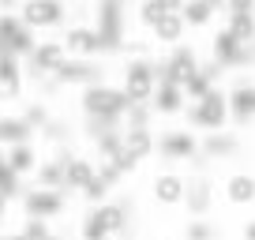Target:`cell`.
Listing matches in <instances>:
<instances>
[{"label":"cell","mask_w":255,"mask_h":240,"mask_svg":"<svg viewBox=\"0 0 255 240\" xmlns=\"http://www.w3.org/2000/svg\"><path fill=\"white\" fill-rule=\"evenodd\" d=\"M98 45L102 53H124V34H128V15H124V0H98L94 4V23Z\"/></svg>","instance_id":"obj_1"},{"label":"cell","mask_w":255,"mask_h":240,"mask_svg":"<svg viewBox=\"0 0 255 240\" xmlns=\"http://www.w3.org/2000/svg\"><path fill=\"white\" fill-rule=\"evenodd\" d=\"M188 131H203V135H210V131H225L229 128V98H225L222 87H214L207 98H199V102H188Z\"/></svg>","instance_id":"obj_2"},{"label":"cell","mask_w":255,"mask_h":240,"mask_svg":"<svg viewBox=\"0 0 255 240\" xmlns=\"http://www.w3.org/2000/svg\"><path fill=\"white\" fill-rule=\"evenodd\" d=\"M128 98H124V90L120 87H113V83H94V87H87L79 94V109L87 113L90 120H124V113H128Z\"/></svg>","instance_id":"obj_3"},{"label":"cell","mask_w":255,"mask_h":240,"mask_svg":"<svg viewBox=\"0 0 255 240\" xmlns=\"http://www.w3.org/2000/svg\"><path fill=\"white\" fill-rule=\"evenodd\" d=\"M154 87H158V79H154V60H150V56H128L124 83H120L124 98L131 105H150Z\"/></svg>","instance_id":"obj_4"},{"label":"cell","mask_w":255,"mask_h":240,"mask_svg":"<svg viewBox=\"0 0 255 240\" xmlns=\"http://www.w3.org/2000/svg\"><path fill=\"white\" fill-rule=\"evenodd\" d=\"M154 154L169 165H180V161H195L199 158V139L188 128H165L154 135Z\"/></svg>","instance_id":"obj_5"},{"label":"cell","mask_w":255,"mask_h":240,"mask_svg":"<svg viewBox=\"0 0 255 240\" xmlns=\"http://www.w3.org/2000/svg\"><path fill=\"white\" fill-rule=\"evenodd\" d=\"M94 83H105V68L102 64H94V60H64L60 68L53 72V79H45L41 87H79V90H87V87H94Z\"/></svg>","instance_id":"obj_6"},{"label":"cell","mask_w":255,"mask_h":240,"mask_svg":"<svg viewBox=\"0 0 255 240\" xmlns=\"http://www.w3.org/2000/svg\"><path fill=\"white\" fill-rule=\"evenodd\" d=\"M19 19L26 23V30H56L68 19V8H64V0H23Z\"/></svg>","instance_id":"obj_7"},{"label":"cell","mask_w":255,"mask_h":240,"mask_svg":"<svg viewBox=\"0 0 255 240\" xmlns=\"http://www.w3.org/2000/svg\"><path fill=\"white\" fill-rule=\"evenodd\" d=\"M19 203H23V218H41V222H49V218H60L64 207H68V199H64V192H53V188H23V195H19Z\"/></svg>","instance_id":"obj_8"},{"label":"cell","mask_w":255,"mask_h":240,"mask_svg":"<svg viewBox=\"0 0 255 240\" xmlns=\"http://www.w3.org/2000/svg\"><path fill=\"white\" fill-rule=\"evenodd\" d=\"M0 41H4V49H8L11 56H30L34 45H38V38H34V30H26V23L19 19V11H0Z\"/></svg>","instance_id":"obj_9"},{"label":"cell","mask_w":255,"mask_h":240,"mask_svg":"<svg viewBox=\"0 0 255 240\" xmlns=\"http://www.w3.org/2000/svg\"><path fill=\"white\" fill-rule=\"evenodd\" d=\"M218 192H214V180H210L207 173H191L184 176V203L180 207H188L191 218H207L210 207H214Z\"/></svg>","instance_id":"obj_10"},{"label":"cell","mask_w":255,"mask_h":240,"mask_svg":"<svg viewBox=\"0 0 255 240\" xmlns=\"http://www.w3.org/2000/svg\"><path fill=\"white\" fill-rule=\"evenodd\" d=\"M64 53L72 56V60H94V56H102V45H98V30L90 23H75L64 30L60 38Z\"/></svg>","instance_id":"obj_11"},{"label":"cell","mask_w":255,"mask_h":240,"mask_svg":"<svg viewBox=\"0 0 255 240\" xmlns=\"http://www.w3.org/2000/svg\"><path fill=\"white\" fill-rule=\"evenodd\" d=\"M161 68H165V75L161 79H169V83H176V87L184 90V83L191 79V75L199 72V53L184 41V45H176L169 56H161Z\"/></svg>","instance_id":"obj_12"},{"label":"cell","mask_w":255,"mask_h":240,"mask_svg":"<svg viewBox=\"0 0 255 240\" xmlns=\"http://www.w3.org/2000/svg\"><path fill=\"white\" fill-rule=\"evenodd\" d=\"M225 98H229V120L248 128L255 120V83L252 79H237L233 90H225Z\"/></svg>","instance_id":"obj_13"},{"label":"cell","mask_w":255,"mask_h":240,"mask_svg":"<svg viewBox=\"0 0 255 240\" xmlns=\"http://www.w3.org/2000/svg\"><path fill=\"white\" fill-rule=\"evenodd\" d=\"M150 195L158 207L173 210L184 203V173H176V169H165V173H154L150 180Z\"/></svg>","instance_id":"obj_14"},{"label":"cell","mask_w":255,"mask_h":240,"mask_svg":"<svg viewBox=\"0 0 255 240\" xmlns=\"http://www.w3.org/2000/svg\"><path fill=\"white\" fill-rule=\"evenodd\" d=\"M150 109H154V117H180V113L188 109V98H184V90L176 87V83L161 79L158 87H154Z\"/></svg>","instance_id":"obj_15"},{"label":"cell","mask_w":255,"mask_h":240,"mask_svg":"<svg viewBox=\"0 0 255 240\" xmlns=\"http://www.w3.org/2000/svg\"><path fill=\"white\" fill-rule=\"evenodd\" d=\"M237 150H240V139H237V131H229V128L210 131V135L199 139V158H207V161H225Z\"/></svg>","instance_id":"obj_16"},{"label":"cell","mask_w":255,"mask_h":240,"mask_svg":"<svg viewBox=\"0 0 255 240\" xmlns=\"http://www.w3.org/2000/svg\"><path fill=\"white\" fill-rule=\"evenodd\" d=\"M222 195L225 203H233V207H252L255 203V173H229L222 184Z\"/></svg>","instance_id":"obj_17"},{"label":"cell","mask_w":255,"mask_h":240,"mask_svg":"<svg viewBox=\"0 0 255 240\" xmlns=\"http://www.w3.org/2000/svg\"><path fill=\"white\" fill-rule=\"evenodd\" d=\"M23 143H34V128L19 113H0V146L11 150V146H23Z\"/></svg>","instance_id":"obj_18"},{"label":"cell","mask_w":255,"mask_h":240,"mask_svg":"<svg viewBox=\"0 0 255 240\" xmlns=\"http://www.w3.org/2000/svg\"><path fill=\"white\" fill-rule=\"evenodd\" d=\"M120 146H124V154H131L135 161H146V158H154V131L124 128L120 131Z\"/></svg>","instance_id":"obj_19"},{"label":"cell","mask_w":255,"mask_h":240,"mask_svg":"<svg viewBox=\"0 0 255 240\" xmlns=\"http://www.w3.org/2000/svg\"><path fill=\"white\" fill-rule=\"evenodd\" d=\"M90 180H94V161L75 154V158L64 165V192H83Z\"/></svg>","instance_id":"obj_20"},{"label":"cell","mask_w":255,"mask_h":240,"mask_svg":"<svg viewBox=\"0 0 255 240\" xmlns=\"http://www.w3.org/2000/svg\"><path fill=\"white\" fill-rule=\"evenodd\" d=\"M184 34H188V26H184V19H180V15H161V19H158V26L150 30V41L176 49V45H184Z\"/></svg>","instance_id":"obj_21"},{"label":"cell","mask_w":255,"mask_h":240,"mask_svg":"<svg viewBox=\"0 0 255 240\" xmlns=\"http://www.w3.org/2000/svg\"><path fill=\"white\" fill-rule=\"evenodd\" d=\"M4 158H8V169L15 176H30L34 169H38V150H34V143H23V146H11V150H4Z\"/></svg>","instance_id":"obj_22"},{"label":"cell","mask_w":255,"mask_h":240,"mask_svg":"<svg viewBox=\"0 0 255 240\" xmlns=\"http://www.w3.org/2000/svg\"><path fill=\"white\" fill-rule=\"evenodd\" d=\"M64 165H68V161H60V158H45V161H38V169H34V176H38V188H53V192H64Z\"/></svg>","instance_id":"obj_23"},{"label":"cell","mask_w":255,"mask_h":240,"mask_svg":"<svg viewBox=\"0 0 255 240\" xmlns=\"http://www.w3.org/2000/svg\"><path fill=\"white\" fill-rule=\"evenodd\" d=\"M180 19L188 30H203V26H210V19H214V11L203 4V0H184V8H180Z\"/></svg>","instance_id":"obj_24"},{"label":"cell","mask_w":255,"mask_h":240,"mask_svg":"<svg viewBox=\"0 0 255 240\" xmlns=\"http://www.w3.org/2000/svg\"><path fill=\"white\" fill-rule=\"evenodd\" d=\"M184 240H222V229L210 218H188L184 222Z\"/></svg>","instance_id":"obj_25"},{"label":"cell","mask_w":255,"mask_h":240,"mask_svg":"<svg viewBox=\"0 0 255 240\" xmlns=\"http://www.w3.org/2000/svg\"><path fill=\"white\" fill-rule=\"evenodd\" d=\"M225 30H229L240 45H252V41H255V15H229Z\"/></svg>","instance_id":"obj_26"},{"label":"cell","mask_w":255,"mask_h":240,"mask_svg":"<svg viewBox=\"0 0 255 240\" xmlns=\"http://www.w3.org/2000/svg\"><path fill=\"white\" fill-rule=\"evenodd\" d=\"M150 120H154L150 105H128L124 120H120V131H124V128H146V131H150Z\"/></svg>","instance_id":"obj_27"},{"label":"cell","mask_w":255,"mask_h":240,"mask_svg":"<svg viewBox=\"0 0 255 240\" xmlns=\"http://www.w3.org/2000/svg\"><path fill=\"white\" fill-rule=\"evenodd\" d=\"M161 15H165V11L158 8V0H135V19H139V26H146V30H154Z\"/></svg>","instance_id":"obj_28"},{"label":"cell","mask_w":255,"mask_h":240,"mask_svg":"<svg viewBox=\"0 0 255 240\" xmlns=\"http://www.w3.org/2000/svg\"><path fill=\"white\" fill-rule=\"evenodd\" d=\"M79 237L83 240H109V233H105V225H102V218L94 214V207L83 214V225H79Z\"/></svg>","instance_id":"obj_29"},{"label":"cell","mask_w":255,"mask_h":240,"mask_svg":"<svg viewBox=\"0 0 255 240\" xmlns=\"http://www.w3.org/2000/svg\"><path fill=\"white\" fill-rule=\"evenodd\" d=\"M109 192H113V188H109V184H105V180H102V176L94 173V180H90V184L83 188L79 195H83V199L90 203V207H102V203H109Z\"/></svg>","instance_id":"obj_30"},{"label":"cell","mask_w":255,"mask_h":240,"mask_svg":"<svg viewBox=\"0 0 255 240\" xmlns=\"http://www.w3.org/2000/svg\"><path fill=\"white\" fill-rule=\"evenodd\" d=\"M0 195L8 203H15L19 195H23V176H15L11 169H4V173H0Z\"/></svg>","instance_id":"obj_31"},{"label":"cell","mask_w":255,"mask_h":240,"mask_svg":"<svg viewBox=\"0 0 255 240\" xmlns=\"http://www.w3.org/2000/svg\"><path fill=\"white\" fill-rule=\"evenodd\" d=\"M19 117H23L26 124H30V128H34V131H41V128H45V124H49V120H53V117H49V109H45V105H41V102H30V105H26L23 113H19Z\"/></svg>","instance_id":"obj_32"},{"label":"cell","mask_w":255,"mask_h":240,"mask_svg":"<svg viewBox=\"0 0 255 240\" xmlns=\"http://www.w3.org/2000/svg\"><path fill=\"white\" fill-rule=\"evenodd\" d=\"M19 233H23L26 240H45L49 233H53V225L41 222V218H23V229H19Z\"/></svg>","instance_id":"obj_33"},{"label":"cell","mask_w":255,"mask_h":240,"mask_svg":"<svg viewBox=\"0 0 255 240\" xmlns=\"http://www.w3.org/2000/svg\"><path fill=\"white\" fill-rule=\"evenodd\" d=\"M41 135L49 139V143H56V146H64V139H68V124L64 120H49L45 128H41Z\"/></svg>","instance_id":"obj_34"},{"label":"cell","mask_w":255,"mask_h":240,"mask_svg":"<svg viewBox=\"0 0 255 240\" xmlns=\"http://www.w3.org/2000/svg\"><path fill=\"white\" fill-rule=\"evenodd\" d=\"M229 15H255V0H225Z\"/></svg>","instance_id":"obj_35"},{"label":"cell","mask_w":255,"mask_h":240,"mask_svg":"<svg viewBox=\"0 0 255 240\" xmlns=\"http://www.w3.org/2000/svg\"><path fill=\"white\" fill-rule=\"evenodd\" d=\"M15 98H23V83L0 79V102H15Z\"/></svg>","instance_id":"obj_36"},{"label":"cell","mask_w":255,"mask_h":240,"mask_svg":"<svg viewBox=\"0 0 255 240\" xmlns=\"http://www.w3.org/2000/svg\"><path fill=\"white\" fill-rule=\"evenodd\" d=\"M158 8L165 11V15H180V8H184V0H158Z\"/></svg>","instance_id":"obj_37"},{"label":"cell","mask_w":255,"mask_h":240,"mask_svg":"<svg viewBox=\"0 0 255 240\" xmlns=\"http://www.w3.org/2000/svg\"><path fill=\"white\" fill-rule=\"evenodd\" d=\"M8 214H11V203H8V199H4V195H0V225L8 222Z\"/></svg>","instance_id":"obj_38"},{"label":"cell","mask_w":255,"mask_h":240,"mask_svg":"<svg viewBox=\"0 0 255 240\" xmlns=\"http://www.w3.org/2000/svg\"><path fill=\"white\" fill-rule=\"evenodd\" d=\"M19 4L23 0H0V11H19Z\"/></svg>","instance_id":"obj_39"},{"label":"cell","mask_w":255,"mask_h":240,"mask_svg":"<svg viewBox=\"0 0 255 240\" xmlns=\"http://www.w3.org/2000/svg\"><path fill=\"white\" fill-rule=\"evenodd\" d=\"M244 240H255V218H248V222H244Z\"/></svg>","instance_id":"obj_40"},{"label":"cell","mask_w":255,"mask_h":240,"mask_svg":"<svg viewBox=\"0 0 255 240\" xmlns=\"http://www.w3.org/2000/svg\"><path fill=\"white\" fill-rule=\"evenodd\" d=\"M203 4H207V8L214 11V15H218V11H225V0H203Z\"/></svg>","instance_id":"obj_41"},{"label":"cell","mask_w":255,"mask_h":240,"mask_svg":"<svg viewBox=\"0 0 255 240\" xmlns=\"http://www.w3.org/2000/svg\"><path fill=\"white\" fill-rule=\"evenodd\" d=\"M0 240H26L23 233H0Z\"/></svg>","instance_id":"obj_42"},{"label":"cell","mask_w":255,"mask_h":240,"mask_svg":"<svg viewBox=\"0 0 255 240\" xmlns=\"http://www.w3.org/2000/svg\"><path fill=\"white\" fill-rule=\"evenodd\" d=\"M4 169H8V158H4V146H0V173H4Z\"/></svg>","instance_id":"obj_43"},{"label":"cell","mask_w":255,"mask_h":240,"mask_svg":"<svg viewBox=\"0 0 255 240\" xmlns=\"http://www.w3.org/2000/svg\"><path fill=\"white\" fill-rule=\"evenodd\" d=\"M45 240H68V237H64V233H49Z\"/></svg>","instance_id":"obj_44"},{"label":"cell","mask_w":255,"mask_h":240,"mask_svg":"<svg viewBox=\"0 0 255 240\" xmlns=\"http://www.w3.org/2000/svg\"><path fill=\"white\" fill-rule=\"evenodd\" d=\"M4 56H8V49H4V41H0V60H4Z\"/></svg>","instance_id":"obj_45"},{"label":"cell","mask_w":255,"mask_h":240,"mask_svg":"<svg viewBox=\"0 0 255 240\" xmlns=\"http://www.w3.org/2000/svg\"><path fill=\"white\" fill-rule=\"evenodd\" d=\"M124 4H128V0H124Z\"/></svg>","instance_id":"obj_46"}]
</instances>
